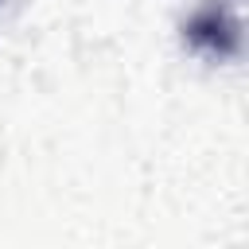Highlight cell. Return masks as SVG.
I'll return each mask as SVG.
<instances>
[{"label": "cell", "mask_w": 249, "mask_h": 249, "mask_svg": "<svg viewBox=\"0 0 249 249\" xmlns=\"http://www.w3.org/2000/svg\"><path fill=\"white\" fill-rule=\"evenodd\" d=\"M183 39L191 51H198L206 58H233L241 31H237V19L230 16L226 4H206L183 23Z\"/></svg>", "instance_id": "6da1fadb"}]
</instances>
